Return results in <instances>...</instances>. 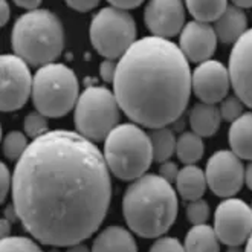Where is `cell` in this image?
Here are the masks:
<instances>
[{
	"mask_svg": "<svg viewBox=\"0 0 252 252\" xmlns=\"http://www.w3.org/2000/svg\"><path fill=\"white\" fill-rule=\"evenodd\" d=\"M112 199L106 158L70 130L29 144L12 174V205L23 228L48 246H73L104 221Z\"/></svg>",
	"mask_w": 252,
	"mask_h": 252,
	"instance_id": "1",
	"label": "cell"
},
{
	"mask_svg": "<svg viewBox=\"0 0 252 252\" xmlns=\"http://www.w3.org/2000/svg\"><path fill=\"white\" fill-rule=\"evenodd\" d=\"M191 78L189 63L176 43L144 37L118 62L113 94L133 123L164 128L185 112Z\"/></svg>",
	"mask_w": 252,
	"mask_h": 252,
	"instance_id": "2",
	"label": "cell"
},
{
	"mask_svg": "<svg viewBox=\"0 0 252 252\" xmlns=\"http://www.w3.org/2000/svg\"><path fill=\"white\" fill-rule=\"evenodd\" d=\"M123 213L133 232L144 239H156L164 235L176 220V191L160 176L144 174L127 188Z\"/></svg>",
	"mask_w": 252,
	"mask_h": 252,
	"instance_id": "3",
	"label": "cell"
},
{
	"mask_svg": "<svg viewBox=\"0 0 252 252\" xmlns=\"http://www.w3.org/2000/svg\"><path fill=\"white\" fill-rule=\"evenodd\" d=\"M12 49L29 66L52 64L64 48L62 22L48 9H35L23 14L11 34Z\"/></svg>",
	"mask_w": 252,
	"mask_h": 252,
	"instance_id": "4",
	"label": "cell"
},
{
	"mask_svg": "<svg viewBox=\"0 0 252 252\" xmlns=\"http://www.w3.org/2000/svg\"><path fill=\"white\" fill-rule=\"evenodd\" d=\"M104 158L109 170L118 179L136 181L152 165L150 136L136 124L118 126L104 142Z\"/></svg>",
	"mask_w": 252,
	"mask_h": 252,
	"instance_id": "5",
	"label": "cell"
},
{
	"mask_svg": "<svg viewBox=\"0 0 252 252\" xmlns=\"http://www.w3.org/2000/svg\"><path fill=\"white\" fill-rule=\"evenodd\" d=\"M78 80L72 69L52 63L37 70L32 83V102L46 118H63L78 102Z\"/></svg>",
	"mask_w": 252,
	"mask_h": 252,
	"instance_id": "6",
	"label": "cell"
},
{
	"mask_svg": "<svg viewBox=\"0 0 252 252\" xmlns=\"http://www.w3.org/2000/svg\"><path fill=\"white\" fill-rule=\"evenodd\" d=\"M75 127L92 142L107 139L120 123V104L106 87H87L75 106Z\"/></svg>",
	"mask_w": 252,
	"mask_h": 252,
	"instance_id": "7",
	"label": "cell"
},
{
	"mask_svg": "<svg viewBox=\"0 0 252 252\" xmlns=\"http://www.w3.org/2000/svg\"><path fill=\"white\" fill-rule=\"evenodd\" d=\"M89 35L96 52L106 60H121L136 43V23L127 11L102 8L92 19Z\"/></svg>",
	"mask_w": 252,
	"mask_h": 252,
	"instance_id": "8",
	"label": "cell"
},
{
	"mask_svg": "<svg viewBox=\"0 0 252 252\" xmlns=\"http://www.w3.org/2000/svg\"><path fill=\"white\" fill-rule=\"evenodd\" d=\"M32 77L28 64L17 55L0 57V109L14 112L22 109L32 94Z\"/></svg>",
	"mask_w": 252,
	"mask_h": 252,
	"instance_id": "9",
	"label": "cell"
},
{
	"mask_svg": "<svg viewBox=\"0 0 252 252\" xmlns=\"http://www.w3.org/2000/svg\"><path fill=\"white\" fill-rule=\"evenodd\" d=\"M214 232L219 242L242 246L252 234V208L240 199L223 200L216 210Z\"/></svg>",
	"mask_w": 252,
	"mask_h": 252,
	"instance_id": "10",
	"label": "cell"
},
{
	"mask_svg": "<svg viewBox=\"0 0 252 252\" xmlns=\"http://www.w3.org/2000/svg\"><path fill=\"white\" fill-rule=\"evenodd\" d=\"M206 184L219 197H232L245 182V168L240 158L229 150L216 152L206 164Z\"/></svg>",
	"mask_w": 252,
	"mask_h": 252,
	"instance_id": "11",
	"label": "cell"
},
{
	"mask_svg": "<svg viewBox=\"0 0 252 252\" xmlns=\"http://www.w3.org/2000/svg\"><path fill=\"white\" fill-rule=\"evenodd\" d=\"M229 86V72L220 62L208 60L199 64L192 72V92L203 104L216 106L217 102H221L228 96Z\"/></svg>",
	"mask_w": 252,
	"mask_h": 252,
	"instance_id": "12",
	"label": "cell"
},
{
	"mask_svg": "<svg viewBox=\"0 0 252 252\" xmlns=\"http://www.w3.org/2000/svg\"><path fill=\"white\" fill-rule=\"evenodd\" d=\"M144 22L153 37L168 40L184 29V3L181 0H152L145 6Z\"/></svg>",
	"mask_w": 252,
	"mask_h": 252,
	"instance_id": "13",
	"label": "cell"
},
{
	"mask_svg": "<svg viewBox=\"0 0 252 252\" xmlns=\"http://www.w3.org/2000/svg\"><path fill=\"white\" fill-rule=\"evenodd\" d=\"M228 72L235 96L252 109V29H248L234 44Z\"/></svg>",
	"mask_w": 252,
	"mask_h": 252,
	"instance_id": "14",
	"label": "cell"
},
{
	"mask_svg": "<svg viewBox=\"0 0 252 252\" xmlns=\"http://www.w3.org/2000/svg\"><path fill=\"white\" fill-rule=\"evenodd\" d=\"M217 48V35L210 23L192 20L187 23L181 32L179 49L188 63H205L214 55Z\"/></svg>",
	"mask_w": 252,
	"mask_h": 252,
	"instance_id": "15",
	"label": "cell"
},
{
	"mask_svg": "<svg viewBox=\"0 0 252 252\" xmlns=\"http://www.w3.org/2000/svg\"><path fill=\"white\" fill-rule=\"evenodd\" d=\"M248 19L243 9L234 5H228L226 11L216 22V35L221 43H237L248 31Z\"/></svg>",
	"mask_w": 252,
	"mask_h": 252,
	"instance_id": "16",
	"label": "cell"
},
{
	"mask_svg": "<svg viewBox=\"0 0 252 252\" xmlns=\"http://www.w3.org/2000/svg\"><path fill=\"white\" fill-rule=\"evenodd\" d=\"M92 252H138V248L127 229L109 226L95 239Z\"/></svg>",
	"mask_w": 252,
	"mask_h": 252,
	"instance_id": "17",
	"label": "cell"
},
{
	"mask_svg": "<svg viewBox=\"0 0 252 252\" xmlns=\"http://www.w3.org/2000/svg\"><path fill=\"white\" fill-rule=\"evenodd\" d=\"M231 152L240 159L252 160V112L243 113L229 128Z\"/></svg>",
	"mask_w": 252,
	"mask_h": 252,
	"instance_id": "18",
	"label": "cell"
},
{
	"mask_svg": "<svg viewBox=\"0 0 252 252\" xmlns=\"http://www.w3.org/2000/svg\"><path fill=\"white\" fill-rule=\"evenodd\" d=\"M221 123L220 109L213 104H196L189 113V126L192 133L200 138H210L217 133Z\"/></svg>",
	"mask_w": 252,
	"mask_h": 252,
	"instance_id": "19",
	"label": "cell"
},
{
	"mask_svg": "<svg viewBox=\"0 0 252 252\" xmlns=\"http://www.w3.org/2000/svg\"><path fill=\"white\" fill-rule=\"evenodd\" d=\"M206 176L199 167L187 165L182 170H179L176 179V188L184 200L194 202L202 199L206 189Z\"/></svg>",
	"mask_w": 252,
	"mask_h": 252,
	"instance_id": "20",
	"label": "cell"
},
{
	"mask_svg": "<svg viewBox=\"0 0 252 252\" xmlns=\"http://www.w3.org/2000/svg\"><path fill=\"white\" fill-rule=\"evenodd\" d=\"M185 252H220L214 228L208 225L192 226L185 237Z\"/></svg>",
	"mask_w": 252,
	"mask_h": 252,
	"instance_id": "21",
	"label": "cell"
},
{
	"mask_svg": "<svg viewBox=\"0 0 252 252\" xmlns=\"http://www.w3.org/2000/svg\"><path fill=\"white\" fill-rule=\"evenodd\" d=\"M205 145L200 136H197L192 131H185L177 139L176 144V155L179 160L185 165H192L199 162L203 156Z\"/></svg>",
	"mask_w": 252,
	"mask_h": 252,
	"instance_id": "22",
	"label": "cell"
},
{
	"mask_svg": "<svg viewBox=\"0 0 252 252\" xmlns=\"http://www.w3.org/2000/svg\"><path fill=\"white\" fill-rule=\"evenodd\" d=\"M150 141H152V148H153V159L159 164L167 162L176 152V138L174 133L164 127V128H155L150 131Z\"/></svg>",
	"mask_w": 252,
	"mask_h": 252,
	"instance_id": "23",
	"label": "cell"
},
{
	"mask_svg": "<svg viewBox=\"0 0 252 252\" xmlns=\"http://www.w3.org/2000/svg\"><path fill=\"white\" fill-rule=\"evenodd\" d=\"M187 8L189 14L196 19V22L200 23H210L217 22L220 16L226 11L228 3L225 0H213V2H206V0H188Z\"/></svg>",
	"mask_w": 252,
	"mask_h": 252,
	"instance_id": "24",
	"label": "cell"
},
{
	"mask_svg": "<svg viewBox=\"0 0 252 252\" xmlns=\"http://www.w3.org/2000/svg\"><path fill=\"white\" fill-rule=\"evenodd\" d=\"M26 136L20 131H11L3 139V153L11 160H19L28 150Z\"/></svg>",
	"mask_w": 252,
	"mask_h": 252,
	"instance_id": "25",
	"label": "cell"
},
{
	"mask_svg": "<svg viewBox=\"0 0 252 252\" xmlns=\"http://www.w3.org/2000/svg\"><path fill=\"white\" fill-rule=\"evenodd\" d=\"M23 130L25 133L32 139H37L43 135L48 133V120L46 116L38 113V112H32L29 113L25 121H23Z\"/></svg>",
	"mask_w": 252,
	"mask_h": 252,
	"instance_id": "26",
	"label": "cell"
},
{
	"mask_svg": "<svg viewBox=\"0 0 252 252\" xmlns=\"http://www.w3.org/2000/svg\"><path fill=\"white\" fill-rule=\"evenodd\" d=\"M0 252H43L26 237H5L0 242Z\"/></svg>",
	"mask_w": 252,
	"mask_h": 252,
	"instance_id": "27",
	"label": "cell"
},
{
	"mask_svg": "<svg viewBox=\"0 0 252 252\" xmlns=\"http://www.w3.org/2000/svg\"><path fill=\"white\" fill-rule=\"evenodd\" d=\"M210 217V205L205 200L199 199L191 202L187 206V219L189 223H192L194 226L197 225H205V221Z\"/></svg>",
	"mask_w": 252,
	"mask_h": 252,
	"instance_id": "28",
	"label": "cell"
},
{
	"mask_svg": "<svg viewBox=\"0 0 252 252\" xmlns=\"http://www.w3.org/2000/svg\"><path fill=\"white\" fill-rule=\"evenodd\" d=\"M243 102L237 98L235 95L226 96L223 101H221V106H220V115H221V120L234 123L235 120L243 115Z\"/></svg>",
	"mask_w": 252,
	"mask_h": 252,
	"instance_id": "29",
	"label": "cell"
},
{
	"mask_svg": "<svg viewBox=\"0 0 252 252\" xmlns=\"http://www.w3.org/2000/svg\"><path fill=\"white\" fill-rule=\"evenodd\" d=\"M150 252H185V248L174 237H162L153 243Z\"/></svg>",
	"mask_w": 252,
	"mask_h": 252,
	"instance_id": "30",
	"label": "cell"
},
{
	"mask_svg": "<svg viewBox=\"0 0 252 252\" xmlns=\"http://www.w3.org/2000/svg\"><path fill=\"white\" fill-rule=\"evenodd\" d=\"M177 174H179V168H177V165L174 164V162H168L167 160L159 168V176L162 177V179H165L167 182H170V184L176 182Z\"/></svg>",
	"mask_w": 252,
	"mask_h": 252,
	"instance_id": "31",
	"label": "cell"
},
{
	"mask_svg": "<svg viewBox=\"0 0 252 252\" xmlns=\"http://www.w3.org/2000/svg\"><path fill=\"white\" fill-rule=\"evenodd\" d=\"M0 173H2V179H0V200L3 202L6 199V194L9 191V185H11L12 179H11L9 170L6 168L5 164H0Z\"/></svg>",
	"mask_w": 252,
	"mask_h": 252,
	"instance_id": "32",
	"label": "cell"
},
{
	"mask_svg": "<svg viewBox=\"0 0 252 252\" xmlns=\"http://www.w3.org/2000/svg\"><path fill=\"white\" fill-rule=\"evenodd\" d=\"M116 66L112 60H104L99 66V73H101V78L104 80L106 83H113L115 75H116Z\"/></svg>",
	"mask_w": 252,
	"mask_h": 252,
	"instance_id": "33",
	"label": "cell"
},
{
	"mask_svg": "<svg viewBox=\"0 0 252 252\" xmlns=\"http://www.w3.org/2000/svg\"><path fill=\"white\" fill-rule=\"evenodd\" d=\"M67 6L75 9L78 12H89L92 11L94 8L98 6V0H89V2H80V0H69Z\"/></svg>",
	"mask_w": 252,
	"mask_h": 252,
	"instance_id": "34",
	"label": "cell"
},
{
	"mask_svg": "<svg viewBox=\"0 0 252 252\" xmlns=\"http://www.w3.org/2000/svg\"><path fill=\"white\" fill-rule=\"evenodd\" d=\"M110 6L121 9V11H128V9H135L141 5L139 0H110L109 2Z\"/></svg>",
	"mask_w": 252,
	"mask_h": 252,
	"instance_id": "35",
	"label": "cell"
},
{
	"mask_svg": "<svg viewBox=\"0 0 252 252\" xmlns=\"http://www.w3.org/2000/svg\"><path fill=\"white\" fill-rule=\"evenodd\" d=\"M16 5L29 11H35L40 6V0H16Z\"/></svg>",
	"mask_w": 252,
	"mask_h": 252,
	"instance_id": "36",
	"label": "cell"
},
{
	"mask_svg": "<svg viewBox=\"0 0 252 252\" xmlns=\"http://www.w3.org/2000/svg\"><path fill=\"white\" fill-rule=\"evenodd\" d=\"M8 20H9V5L8 2L2 0V3H0V25L5 26Z\"/></svg>",
	"mask_w": 252,
	"mask_h": 252,
	"instance_id": "37",
	"label": "cell"
},
{
	"mask_svg": "<svg viewBox=\"0 0 252 252\" xmlns=\"http://www.w3.org/2000/svg\"><path fill=\"white\" fill-rule=\"evenodd\" d=\"M5 219H8L9 221H16V220H19V216H17L16 208H14V205H9L8 208L5 210Z\"/></svg>",
	"mask_w": 252,
	"mask_h": 252,
	"instance_id": "38",
	"label": "cell"
},
{
	"mask_svg": "<svg viewBox=\"0 0 252 252\" xmlns=\"http://www.w3.org/2000/svg\"><path fill=\"white\" fill-rule=\"evenodd\" d=\"M245 181H246V185L249 187V189H252V162L248 165V168L245 171Z\"/></svg>",
	"mask_w": 252,
	"mask_h": 252,
	"instance_id": "39",
	"label": "cell"
},
{
	"mask_svg": "<svg viewBox=\"0 0 252 252\" xmlns=\"http://www.w3.org/2000/svg\"><path fill=\"white\" fill-rule=\"evenodd\" d=\"M67 252H91V251H89V248H87L86 245H81V243H78V245H73V246H70Z\"/></svg>",
	"mask_w": 252,
	"mask_h": 252,
	"instance_id": "40",
	"label": "cell"
},
{
	"mask_svg": "<svg viewBox=\"0 0 252 252\" xmlns=\"http://www.w3.org/2000/svg\"><path fill=\"white\" fill-rule=\"evenodd\" d=\"M9 223L11 221L8 219H2V239L8 237L6 234H9Z\"/></svg>",
	"mask_w": 252,
	"mask_h": 252,
	"instance_id": "41",
	"label": "cell"
},
{
	"mask_svg": "<svg viewBox=\"0 0 252 252\" xmlns=\"http://www.w3.org/2000/svg\"><path fill=\"white\" fill-rule=\"evenodd\" d=\"M234 6L240 8V9L252 8V0H249V2H245V0H235V2H234Z\"/></svg>",
	"mask_w": 252,
	"mask_h": 252,
	"instance_id": "42",
	"label": "cell"
},
{
	"mask_svg": "<svg viewBox=\"0 0 252 252\" xmlns=\"http://www.w3.org/2000/svg\"><path fill=\"white\" fill-rule=\"evenodd\" d=\"M245 252H252V234H251V237L248 239V245H246Z\"/></svg>",
	"mask_w": 252,
	"mask_h": 252,
	"instance_id": "43",
	"label": "cell"
},
{
	"mask_svg": "<svg viewBox=\"0 0 252 252\" xmlns=\"http://www.w3.org/2000/svg\"><path fill=\"white\" fill-rule=\"evenodd\" d=\"M228 252H242V251H240V246H229Z\"/></svg>",
	"mask_w": 252,
	"mask_h": 252,
	"instance_id": "44",
	"label": "cell"
},
{
	"mask_svg": "<svg viewBox=\"0 0 252 252\" xmlns=\"http://www.w3.org/2000/svg\"><path fill=\"white\" fill-rule=\"evenodd\" d=\"M49 252H60V251H57V249H52V251H49Z\"/></svg>",
	"mask_w": 252,
	"mask_h": 252,
	"instance_id": "45",
	"label": "cell"
}]
</instances>
